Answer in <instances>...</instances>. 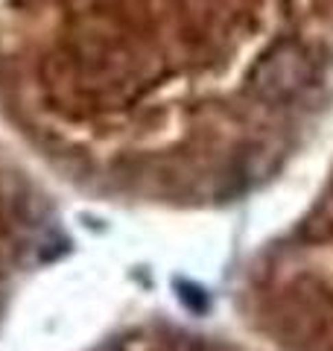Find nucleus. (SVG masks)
I'll list each match as a JSON object with an SVG mask.
<instances>
[{
  "label": "nucleus",
  "mask_w": 333,
  "mask_h": 351,
  "mask_svg": "<svg viewBox=\"0 0 333 351\" xmlns=\"http://www.w3.org/2000/svg\"><path fill=\"white\" fill-rule=\"evenodd\" d=\"M310 73H313V68L304 59V53L293 47V44H281L266 59H260V64L254 68L251 85H254V94L263 97V100L281 103L301 91L310 80Z\"/></svg>",
  "instance_id": "1"
}]
</instances>
